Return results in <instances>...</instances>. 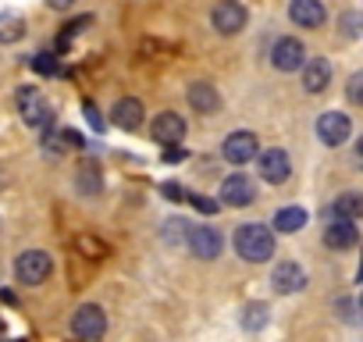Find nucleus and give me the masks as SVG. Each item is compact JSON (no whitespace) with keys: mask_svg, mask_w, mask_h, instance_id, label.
Instances as JSON below:
<instances>
[{"mask_svg":"<svg viewBox=\"0 0 363 342\" xmlns=\"http://www.w3.org/2000/svg\"><path fill=\"white\" fill-rule=\"evenodd\" d=\"M235 253L246 260V264H267L274 257V232L260 221H246L235 228Z\"/></svg>","mask_w":363,"mask_h":342,"instance_id":"f257e3e1","label":"nucleus"},{"mask_svg":"<svg viewBox=\"0 0 363 342\" xmlns=\"http://www.w3.org/2000/svg\"><path fill=\"white\" fill-rule=\"evenodd\" d=\"M18 111H22V121L29 128H47L54 121V107L36 86H22L18 89Z\"/></svg>","mask_w":363,"mask_h":342,"instance_id":"f03ea898","label":"nucleus"},{"mask_svg":"<svg viewBox=\"0 0 363 342\" xmlns=\"http://www.w3.org/2000/svg\"><path fill=\"white\" fill-rule=\"evenodd\" d=\"M50 271H54V257L47 250H26L15 260V278L22 285H43L50 278Z\"/></svg>","mask_w":363,"mask_h":342,"instance_id":"7ed1b4c3","label":"nucleus"},{"mask_svg":"<svg viewBox=\"0 0 363 342\" xmlns=\"http://www.w3.org/2000/svg\"><path fill=\"white\" fill-rule=\"evenodd\" d=\"M104 331H107V314H104V307L86 303V307H79V310L72 314V335H75L79 342H96V338H104Z\"/></svg>","mask_w":363,"mask_h":342,"instance_id":"20e7f679","label":"nucleus"},{"mask_svg":"<svg viewBox=\"0 0 363 342\" xmlns=\"http://www.w3.org/2000/svg\"><path fill=\"white\" fill-rule=\"evenodd\" d=\"M246 18L250 15H246V8L239 4V0H218L214 11H211V22L221 36H239L246 29Z\"/></svg>","mask_w":363,"mask_h":342,"instance_id":"39448f33","label":"nucleus"},{"mask_svg":"<svg viewBox=\"0 0 363 342\" xmlns=\"http://www.w3.org/2000/svg\"><path fill=\"white\" fill-rule=\"evenodd\" d=\"M221 207H250L257 200V182L250 175H242V171H235V175H228L221 182Z\"/></svg>","mask_w":363,"mask_h":342,"instance_id":"423d86ee","label":"nucleus"},{"mask_svg":"<svg viewBox=\"0 0 363 342\" xmlns=\"http://www.w3.org/2000/svg\"><path fill=\"white\" fill-rule=\"evenodd\" d=\"M186 246H189L193 257H200V260H218L221 250H225V236H221L218 228H211V225H196V228H189Z\"/></svg>","mask_w":363,"mask_h":342,"instance_id":"0eeeda50","label":"nucleus"},{"mask_svg":"<svg viewBox=\"0 0 363 342\" xmlns=\"http://www.w3.org/2000/svg\"><path fill=\"white\" fill-rule=\"evenodd\" d=\"M271 65L278 72H299L306 65V47L296 40V36H281L271 50Z\"/></svg>","mask_w":363,"mask_h":342,"instance_id":"6e6552de","label":"nucleus"},{"mask_svg":"<svg viewBox=\"0 0 363 342\" xmlns=\"http://www.w3.org/2000/svg\"><path fill=\"white\" fill-rule=\"evenodd\" d=\"M349 132H352V121L342 111H324L317 118V136H320L324 146H342L349 139Z\"/></svg>","mask_w":363,"mask_h":342,"instance_id":"1a4fd4ad","label":"nucleus"},{"mask_svg":"<svg viewBox=\"0 0 363 342\" xmlns=\"http://www.w3.org/2000/svg\"><path fill=\"white\" fill-rule=\"evenodd\" d=\"M257 150H260V139H257L253 132H246V128L232 132V136L221 143V153H225L228 164H250V160L257 157Z\"/></svg>","mask_w":363,"mask_h":342,"instance_id":"9d476101","label":"nucleus"},{"mask_svg":"<svg viewBox=\"0 0 363 342\" xmlns=\"http://www.w3.org/2000/svg\"><path fill=\"white\" fill-rule=\"evenodd\" d=\"M150 136L160 146H178L182 139H186V121H182V114H174V111H160L150 125Z\"/></svg>","mask_w":363,"mask_h":342,"instance_id":"9b49d317","label":"nucleus"},{"mask_svg":"<svg viewBox=\"0 0 363 342\" xmlns=\"http://www.w3.org/2000/svg\"><path fill=\"white\" fill-rule=\"evenodd\" d=\"M271 285H274V292H281V296L303 292V289H306V271H303L296 260H281V264H274V271H271Z\"/></svg>","mask_w":363,"mask_h":342,"instance_id":"f8f14e48","label":"nucleus"},{"mask_svg":"<svg viewBox=\"0 0 363 342\" xmlns=\"http://www.w3.org/2000/svg\"><path fill=\"white\" fill-rule=\"evenodd\" d=\"M289 175H292V157L285 150H264L260 153V179L264 182L281 186V182H289Z\"/></svg>","mask_w":363,"mask_h":342,"instance_id":"ddd939ff","label":"nucleus"},{"mask_svg":"<svg viewBox=\"0 0 363 342\" xmlns=\"http://www.w3.org/2000/svg\"><path fill=\"white\" fill-rule=\"evenodd\" d=\"M189 107L196 111V114H218V107H221V93H218V86L214 82H207V79H196V82H189Z\"/></svg>","mask_w":363,"mask_h":342,"instance_id":"4468645a","label":"nucleus"},{"mask_svg":"<svg viewBox=\"0 0 363 342\" xmlns=\"http://www.w3.org/2000/svg\"><path fill=\"white\" fill-rule=\"evenodd\" d=\"M289 18L299 29H320L324 18H328V11H324L320 0H292V4H289Z\"/></svg>","mask_w":363,"mask_h":342,"instance_id":"2eb2a0df","label":"nucleus"},{"mask_svg":"<svg viewBox=\"0 0 363 342\" xmlns=\"http://www.w3.org/2000/svg\"><path fill=\"white\" fill-rule=\"evenodd\" d=\"M356 239H359V232H356V221H349V218H335L324 228V246L328 250H352Z\"/></svg>","mask_w":363,"mask_h":342,"instance_id":"dca6fc26","label":"nucleus"},{"mask_svg":"<svg viewBox=\"0 0 363 342\" xmlns=\"http://www.w3.org/2000/svg\"><path fill=\"white\" fill-rule=\"evenodd\" d=\"M143 100L139 96H121L118 104H114V111H111V118H114V125L118 128H125V132H135L139 125H143Z\"/></svg>","mask_w":363,"mask_h":342,"instance_id":"f3484780","label":"nucleus"},{"mask_svg":"<svg viewBox=\"0 0 363 342\" xmlns=\"http://www.w3.org/2000/svg\"><path fill=\"white\" fill-rule=\"evenodd\" d=\"M75 189H79V197H86V200L104 197V175H100V167H96L93 160H86V164L75 167Z\"/></svg>","mask_w":363,"mask_h":342,"instance_id":"a211bd4d","label":"nucleus"},{"mask_svg":"<svg viewBox=\"0 0 363 342\" xmlns=\"http://www.w3.org/2000/svg\"><path fill=\"white\" fill-rule=\"evenodd\" d=\"M331 82V65L324 57H306L303 65V89L306 93H324Z\"/></svg>","mask_w":363,"mask_h":342,"instance_id":"6ab92c4d","label":"nucleus"},{"mask_svg":"<svg viewBox=\"0 0 363 342\" xmlns=\"http://www.w3.org/2000/svg\"><path fill=\"white\" fill-rule=\"evenodd\" d=\"M306 225V211L303 207H281L278 214H274V232H281V236H292V232H299Z\"/></svg>","mask_w":363,"mask_h":342,"instance_id":"aec40b11","label":"nucleus"},{"mask_svg":"<svg viewBox=\"0 0 363 342\" xmlns=\"http://www.w3.org/2000/svg\"><path fill=\"white\" fill-rule=\"evenodd\" d=\"M331 214H335V218L359 221V218H363V193H342V197L331 204Z\"/></svg>","mask_w":363,"mask_h":342,"instance_id":"412c9836","label":"nucleus"},{"mask_svg":"<svg viewBox=\"0 0 363 342\" xmlns=\"http://www.w3.org/2000/svg\"><path fill=\"white\" fill-rule=\"evenodd\" d=\"M26 36V18L18 11H0V43H18Z\"/></svg>","mask_w":363,"mask_h":342,"instance_id":"4be33fe9","label":"nucleus"},{"mask_svg":"<svg viewBox=\"0 0 363 342\" xmlns=\"http://www.w3.org/2000/svg\"><path fill=\"white\" fill-rule=\"evenodd\" d=\"M75 253H79V257H89V260H104L111 250H107V243L96 239L93 232H82V236H75Z\"/></svg>","mask_w":363,"mask_h":342,"instance_id":"5701e85b","label":"nucleus"},{"mask_svg":"<svg viewBox=\"0 0 363 342\" xmlns=\"http://www.w3.org/2000/svg\"><path fill=\"white\" fill-rule=\"evenodd\" d=\"M139 54L150 57V61H167V57L178 54V43H167V40H153V36H146V40L139 43Z\"/></svg>","mask_w":363,"mask_h":342,"instance_id":"b1692460","label":"nucleus"},{"mask_svg":"<svg viewBox=\"0 0 363 342\" xmlns=\"http://www.w3.org/2000/svg\"><path fill=\"white\" fill-rule=\"evenodd\" d=\"M264 324H267V303H250L242 310V328L246 331H260Z\"/></svg>","mask_w":363,"mask_h":342,"instance_id":"393cba45","label":"nucleus"},{"mask_svg":"<svg viewBox=\"0 0 363 342\" xmlns=\"http://www.w3.org/2000/svg\"><path fill=\"white\" fill-rule=\"evenodd\" d=\"M89 26H93V15H82V18L68 22V26H65V33L57 36V50H68V47H72V40H75L82 29H89Z\"/></svg>","mask_w":363,"mask_h":342,"instance_id":"a878e982","label":"nucleus"},{"mask_svg":"<svg viewBox=\"0 0 363 342\" xmlns=\"http://www.w3.org/2000/svg\"><path fill=\"white\" fill-rule=\"evenodd\" d=\"M164 228H167V232H164V239H167L171 246H186V239H189V228H193V225H189L186 218H174V221H167Z\"/></svg>","mask_w":363,"mask_h":342,"instance_id":"bb28decb","label":"nucleus"},{"mask_svg":"<svg viewBox=\"0 0 363 342\" xmlns=\"http://www.w3.org/2000/svg\"><path fill=\"white\" fill-rule=\"evenodd\" d=\"M33 68H36L40 75H57L61 57H57V54H50V50H43V54H36V57H33Z\"/></svg>","mask_w":363,"mask_h":342,"instance_id":"cd10ccee","label":"nucleus"},{"mask_svg":"<svg viewBox=\"0 0 363 342\" xmlns=\"http://www.w3.org/2000/svg\"><path fill=\"white\" fill-rule=\"evenodd\" d=\"M338 26H342V33H345L349 40L363 36V15H356V11H345V15L338 18Z\"/></svg>","mask_w":363,"mask_h":342,"instance_id":"c85d7f7f","label":"nucleus"},{"mask_svg":"<svg viewBox=\"0 0 363 342\" xmlns=\"http://www.w3.org/2000/svg\"><path fill=\"white\" fill-rule=\"evenodd\" d=\"M345 96H349V104L363 107V72H352V75H349V82H345Z\"/></svg>","mask_w":363,"mask_h":342,"instance_id":"c756f323","label":"nucleus"},{"mask_svg":"<svg viewBox=\"0 0 363 342\" xmlns=\"http://www.w3.org/2000/svg\"><path fill=\"white\" fill-rule=\"evenodd\" d=\"M186 200H189V204H193L200 214H218V211H221V204H218V200H211V197H200V193H189Z\"/></svg>","mask_w":363,"mask_h":342,"instance_id":"7c9ffc66","label":"nucleus"},{"mask_svg":"<svg viewBox=\"0 0 363 342\" xmlns=\"http://www.w3.org/2000/svg\"><path fill=\"white\" fill-rule=\"evenodd\" d=\"M160 193H164V197H167L171 204H178V200H186V197H189V193L182 189L178 182H164V186H160Z\"/></svg>","mask_w":363,"mask_h":342,"instance_id":"2f4dec72","label":"nucleus"},{"mask_svg":"<svg viewBox=\"0 0 363 342\" xmlns=\"http://www.w3.org/2000/svg\"><path fill=\"white\" fill-rule=\"evenodd\" d=\"M82 114H86V121H89V125H93L96 132H104V118H100V111H96V107H93L89 100L82 104Z\"/></svg>","mask_w":363,"mask_h":342,"instance_id":"473e14b6","label":"nucleus"},{"mask_svg":"<svg viewBox=\"0 0 363 342\" xmlns=\"http://www.w3.org/2000/svg\"><path fill=\"white\" fill-rule=\"evenodd\" d=\"M182 157H186V153H182L178 146H167V150H164V160H167V164H171V160H182Z\"/></svg>","mask_w":363,"mask_h":342,"instance_id":"72a5a7b5","label":"nucleus"},{"mask_svg":"<svg viewBox=\"0 0 363 342\" xmlns=\"http://www.w3.org/2000/svg\"><path fill=\"white\" fill-rule=\"evenodd\" d=\"M47 4H50L54 11H68V8L75 4V0H47Z\"/></svg>","mask_w":363,"mask_h":342,"instance_id":"f704fd0d","label":"nucleus"},{"mask_svg":"<svg viewBox=\"0 0 363 342\" xmlns=\"http://www.w3.org/2000/svg\"><path fill=\"white\" fill-rule=\"evenodd\" d=\"M356 150H359V157H363V136H359V143H356Z\"/></svg>","mask_w":363,"mask_h":342,"instance_id":"c9c22d12","label":"nucleus"},{"mask_svg":"<svg viewBox=\"0 0 363 342\" xmlns=\"http://www.w3.org/2000/svg\"><path fill=\"white\" fill-rule=\"evenodd\" d=\"M0 335H4V324H0Z\"/></svg>","mask_w":363,"mask_h":342,"instance_id":"e433bc0d","label":"nucleus"},{"mask_svg":"<svg viewBox=\"0 0 363 342\" xmlns=\"http://www.w3.org/2000/svg\"><path fill=\"white\" fill-rule=\"evenodd\" d=\"M15 342H26V338H15Z\"/></svg>","mask_w":363,"mask_h":342,"instance_id":"4c0bfd02","label":"nucleus"},{"mask_svg":"<svg viewBox=\"0 0 363 342\" xmlns=\"http://www.w3.org/2000/svg\"><path fill=\"white\" fill-rule=\"evenodd\" d=\"M359 307H363V296H359Z\"/></svg>","mask_w":363,"mask_h":342,"instance_id":"58836bf2","label":"nucleus"}]
</instances>
